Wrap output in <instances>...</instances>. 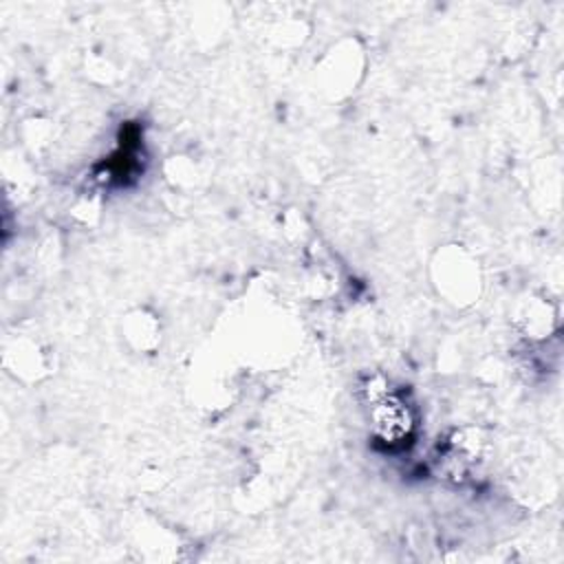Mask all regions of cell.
<instances>
[{
    "label": "cell",
    "instance_id": "obj_1",
    "mask_svg": "<svg viewBox=\"0 0 564 564\" xmlns=\"http://www.w3.org/2000/svg\"><path fill=\"white\" fill-rule=\"evenodd\" d=\"M368 419L372 434L386 445L403 443L414 430V412L410 403L388 383L381 388L368 386Z\"/></svg>",
    "mask_w": 564,
    "mask_h": 564
}]
</instances>
